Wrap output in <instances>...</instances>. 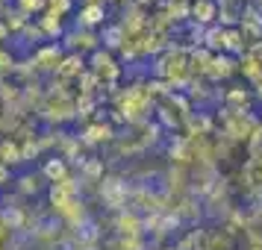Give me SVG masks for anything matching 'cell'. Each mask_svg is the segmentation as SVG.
Wrapping results in <instances>:
<instances>
[{"mask_svg":"<svg viewBox=\"0 0 262 250\" xmlns=\"http://www.w3.org/2000/svg\"><path fill=\"white\" fill-rule=\"evenodd\" d=\"M103 186H100V197L112 206V209H121L124 203H127V183L118 177H109V179H100Z\"/></svg>","mask_w":262,"mask_h":250,"instance_id":"cell-1","label":"cell"},{"mask_svg":"<svg viewBox=\"0 0 262 250\" xmlns=\"http://www.w3.org/2000/svg\"><path fill=\"white\" fill-rule=\"evenodd\" d=\"M85 250H97V247H85Z\"/></svg>","mask_w":262,"mask_h":250,"instance_id":"cell-17","label":"cell"},{"mask_svg":"<svg viewBox=\"0 0 262 250\" xmlns=\"http://www.w3.org/2000/svg\"><path fill=\"white\" fill-rule=\"evenodd\" d=\"M50 6L56 9V15H62V12H68V6H71V0H48Z\"/></svg>","mask_w":262,"mask_h":250,"instance_id":"cell-14","label":"cell"},{"mask_svg":"<svg viewBox=\"0 0 262 250\" xmlns=\"http://www.w3.org/2000/svg\"><path fill=\"white\" fill-rule=\"evenodd\" d=\"M103 38H106V48H118L121 41H127V33H124L121 27H106Z\"/></svg>","mask_w":262,"mask_h":250,"instance_id":"cell-8","label":"cell"},{"mask_svg":"<svg viewBox=\"0 0 262 250\" xmlns=\"http://www.w3.org/2000/svg\"><path fill=\"white\" fill-rule=\"evenodd\" d=\"M21 191H38V177L36 174H27V177L21 179Z\"/></svg>","mask_w":262,"mask_h":250,"instance_id":"cell-13","label":"cell"},{"mask_svg":"<svg viewBox=\"0 0 262 250\" xmlns=\"http://www.w3.org/2000/svg\"><path fill=\"white\" fill-rule=\"evenodd\" d=\"M248 44H245V36L242 30H224V53H245Z\"/></svg>","mask_w":262,"mask_h":250,"instance_id":"cell-6","label":"cell"},{"mask_svg":"<svg viewBox=\"0 0 262 250\" xmlns=\"http://www.w3.org/2000/svg\"><path fill=\"white\" fill-rule=\"evenodd\" d=\"M191 15H194V21H201V24H212L215 18H218V3H215V0H198V3L191 6Z\"/></svg>","mask_w":262,"mask_h":250,"instance_id":"cell-4","label":"cell"},{"mask_svg":"<svg viewBox=\"0 0 262 250\" xmlns=\"http://www.w3.org/2000/svg\"><path fill=\"white\" fill-rule=\"evenodd\" d=\"M253 9H256V12L262 15V0H253Z\"/></svg>","mask_w":262,"mask_h":250,"instance_id":"cell-15","label":"cell"},{"mask_svg":"<svg viewBox=\"0 0 262 250\" xmlns=\"http://www.w3.org/2000/svg\"><path fill=\"white\" fill-rule=\"evenodd\" d=\"M83 3H85V6H89V3H97V0H83Z\"/></svg>","mask_w":262,"mask_h":250,"instance_id":"cell-16","label":"cell"},{"mask_svg":"<svg viewBox=\"0 0 262 250\" xmlns=\"http://www.w3.org/2000/svg\"><path fill=\"white\" fill-rule=\"evenodd\" d=\"M109 135V127H92V130L85 132V142H92V144H97V142H106Z\"/></svg>","mask_w":262,"mask_h":250,"instance_id":"cell-11","label":"cell"},{"mask_svg":"<svg viewBox=\"0 0 262 250\" xmlns=\"http://www.w3.org/2000/svg\"><path fill=\"white\" fill-rule=\"evenodd\" d=\"M56 71H59V77H74V74H83V59H80V56H68L62 65H56Z\"/></svg>","mask_w":262,"mask_h":250,"instance_id":"cell-7","label":"cell"},{"mask_svg":"<svg viewBox=\"0 0 262 250\" xmlns=\"http://www.w3.org/2000/svg\"><path fill=\"white\" fill-rule=\"evenodd\" d=\"M245 56H248V59H253L256 65H262V38H259V41H250L248 50H245Z\"/></svg>","mask_w":262,"mask_h":250,"instance_id":"cell-12","label":"cell"},{"mask_svg":"<svg viewBox=\"0 0 262 250\" xmlns=\"http://www.w3.org/2000/svg\"><path fill=\"white\" fill-rule=\"evenodd\" d=\"M206 44L212 50H224V27H212L206 33Z\"/></svg>","mask_w":262,"mask_h":250,"instance_id":"cell-9","label":"cell"},{"mask_svg":"<svg viewBox=\"0 0 262 250\" xmlns=\"http://www.w3.org/2000/svg\"><path fill=\"white\" fill-rule=\"evenodd\" d=\"M106 21V9H103V3H89L80 9V18H77V24L83 27V30H92V27L103 24Z\"/></svg>","mask_w":262,"mask_h":250,"instance_id":"cell-3","label":"cell"},{"mask_svg":"<svg viewBox=\"0 0 262 250\" xmlns=\"http://www.w3.org/2000/svg\"><path fill=\"white\" fill-rule=\"evenodd\" d=\"M92 62H95V65H92V71H95L97 80H106V83H112V80H115V77L121 74V71H118V65L112 62V56H109L106 50H95Z\"/></svg>","mask_w":262,"mask_h":250,"instance_id":"cell-2","label":"cell"},{"mask_svg":"<svg viewBox=\"0 0 262 250\" xmlns=\"http://www.w3.org/2000/svg\"><path fill=\"white\" fill-rule=\"evenodd\" d=\"M45 177H48L50 183H62V179H68V165H65V159H59V156L48 159V162H45Z\"/></svg>","mask_w":262,"mask_h":250,"instance_id":"cell-5","label":"cell"},{"mask_svg":"<svg viewBox=\"0 0 262 250\" xmlns=\"http://www.w3.org/2000/svg\"><path fill=\"white\" fill-rule=\"evenodd\" d=\"M242 74H245V77H250V83H259V80H262V65H256L253 59L242 62Z\"/></svg>","mask_w":262,"mask_h":250,"instance_id":"cell-10","label":"cell"}]
</instances>
